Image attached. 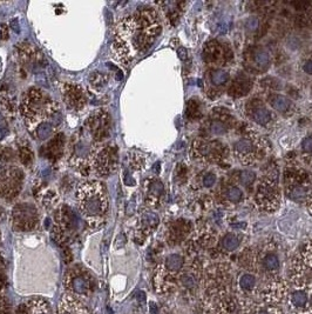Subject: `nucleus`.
<instances>
[{
	"mask_svg": "<svg viewBox=\"0 0 312 314\" xmlns=\"http://www.w3.org/2000/svg\"><path fill=\"white\" fill-rule=\"evenodd\" d=\"M161 31L160 18L153 8H143L126 17L115 31L112 45L114 59L122 65H129L153 46Z\"/></svg>",
	"mask_w": 312,
	"mask_h": 314,
	"instance_id": "obj_1",
	"label": "nucleus"
},
{
	"mask_svg": "<svg viewBox=\"0 0 312 314\" xmlns=\"http://www.w3.org/2000/svg\"><path fill=\"white\" fill-rule=\"evenodd\" d=\"M59 105L44 89L32 87L26 92L20 104V112L30 131H38L45 122L57 114Z\"/></svg>",
	"mask_w": 312,
	"mask_h": 314,
	"instance_id": "obj_2",
	"label": "nucleus"
},
{
	"mask_svg": "<svg viewBox=\"0 0 312 314\" xmlns=\"http://www.w3.org/2000/svg\"><path fill=\"white\" fill-rule=\"evenodd\" d=\"M75 200L87 223H98L108 212V193L106 185L99 180H87L79 185Z\"/></svg>",
	"mask_w": 312,
	"mask_h": 314,
	"instance_id": "obj_3",
	"label": "nucleus"
},
{
	"mask_svg": "<svg viewBox=\"0 0 312 314\" xmlns=\"http://www.w3.org/2000/svg\"><path fill=\"white\" fill-rule=\"evenodd\" d=\"M184 258L180 254H171L157 267L155 278V287L157 292H170L176 285H180V276L183 271Z\"/></svg>",
	"mask_w": 312,
	"mask_h": 314,
	"instance_id": "obj_4",
	"label": "nucleus"
},
{
	"mask_svg": "<svg viewBox=\"0 0 312 314\" xmlns=\"http://www.w3.org/2000/svg\"><path fill=\"white\" fill-rule=\"evenodd\" d=\"M232 151H234L235 158L242 165L250 166L258 159L262 158L265 152V145L254 130H249L246 131V134L235 142Z\"/></svg>",
	"mask_w": 312,
	"mask_h": 314,
	"instance_id": "obj_5",
	"label": "nucleus"
},
{
	"mask_svg": "<svg viewBox=\"0 0 312 314\" xmlns=\"http://www.w3.org/2000/svg\"><path fill=\"white\" fill-rule=\"evenodd\" d=\"M79 228V221L75 212L69 206H60L54 213L53 235L59 244L67 245Z\"/></svg>",
	"mask_w": 312,
	"mask_h": 314,
	"instance_id": "obj_6",
	"label": "nucleus"
},
{
	"mask_svg": "<svg viewBox=\"0 0 312 314\" xmlns=\"http://www.w3.org/2000/svg\"><path fill=\"white\" fill-rule=\"evenodd\" d=\"M112 130V117L106 110H98L87 118L83 132L89 137L94 146L102 144Z\"/></svg>",
	"mask_w": 312,
	"mask_h": 314,
	"instance_id": "obj_7",
	"label": "nucleus"
},
{
	"mask_svg": "<svg viewBox=\"0 0 312 314\" xmlns=\"http://www.w3.org/2000/svg\"><path fill=\"white\" fill-rule=\"evenodd\" d=\"M24 173L19 167L12 165L0 166V197L12 201L21 192Z\"/></svg>",
	"mask_w": 312,
	"mask_h": 314,
	"instance_id": "obj_8",
	"label": "nucleus"
},
{
	"mask_svg": "<svg viewBox=\"0 0 312 314\" xmlns=\"http://www.w3.org/2000/svg\"><path fill=\"white\" fill-rule=\"evenodd\" d=\"M255 203L260 207V209L266 212H272L279 207L280 190L274 178L264 176L258 183L255 193Z\"/></svg>",
	"mask_w": 312,
	"mask_h": 314,
	"instance_id": "obj_9",
	"label": "nucleus"
},
{
	"mask_svg": "<svg viewBox=\"0 0 312 314\" xmlns=\"http://www.w3.org/2000/svg\"><path fill=\"white\" fill-rule=\"evenodd\" d=\"M119 164L117 148L114 145H106L100 147L93 154L92 172L98 176H108L113 174Z\"/></svg>",
	"mask_w": 312,
	"mask_h": 314,
	"instance_id": "obj_10",
	"label": "nucleus"
},
{
	"mask_svg": "<svg viewBox=\"0 0 312 314\" xmlns=\"http://www.w3.org/2000/svg\"><path fill=\"white\" fill-rule=\"evenodd\" d=\"M226 153L227 147L217 140H195L192 146V157L202 162H216Z\"/></svg>",
	"mask_w": 312,
	"mask_h": 314,
	"instance_id": "obj_11",
	"label": "nucleus"
},
{
	"mask_svg": "<svg viewBox=\"0 0 312 314\" xmlns=\"http://www.w3.org/2000/svg\"><path fill=\"white\" fill-rule=\"evenodd\" d=\"M65 286L69 292L78 296H88L93 290V279L89 272L81 266H74L67 271Z\"/></svg>",
	"mask_w": 312,
	"mask_h": 314,
	"instance_id": "obj_12",
	"label": "nucleus"
},
{
	"mask_svg": "<svg viewBox=\"0 0 312 314\" xmlns=\"http://www.w3.org/2000/svg\"><path fill=\"white\" fill-rule=\"evenodd\" d=\"M39 213L34 205L16 204L12 211V225L16 231H32L38 226Z\"/></svg>",
	"mask_w": 312,
	"mask_h": 314,
	"instance_id": "obj_13",
	"label": "nucleus"
},
{
	"mask_svg": "<svg viewBox=\"0 0 312 314\" xmlns=\"http://www.w3.org/2000/svg\"><path fill=\"white\" fill-rule=\"evenodd\" d=\"M61 93L64 102L69 110L80 111L85 107L87 103L85 89L78 84H64L61 86Z\"/></svg>",
	"mask_w": 312,
	"mask_h": 314,
	"instance_id": "obj_14",
	"label": "nucleus"
},
{
	"mask_svg": "<svg viewBox=\"0 0 312 314\" xmlns=\"http://www.w3.org/2000/svg\"><path fill=\"white\" fill-rule=\"evenodd\" d=\"M57 314H88V311L82 301L69 294H65L59 302Z\"/></svg>",
	"mask_w": 312,
	"mask_h": 314,
	"instance_id": "obj_15",
	"label": "nucleus"
},
{
	"mask_svg": "<svg viewBox=\"0 0 312 314\" xmlns=\"http://www.w3.org/2000/svg\"><path fill=\"white\" fill-rule=\"evenodd\" d=\"M164 194V184L157 179H151L147 181V186H146V201L149 206L157 207L161 204L162 198Z\"/></svg>",
	"mask_w": 312,
	"mask_h": 314,
	"instance_id": "obj_16",
	"label": "nucleus"
},
{
	"mask_svg": "<svg viewBox=\"0 0 312 314\" xmlns=\"http://www.w3.org/2000/svg\"><path fill=\"white\" fill-rule=\"evenodd\" d=\"M65 137L64 134H58L52 140H49L41 151V154L52 161H57L64 153Z\"/></svg>",
	"mask_w": 312,
	"mask_h": 314,
	"instance_id": "obj_17",
	"label": "nucleus"
},
{
	"mask_svg": "<svg viewBox=\"0 0 312 314\" xmlns=\"http://www.w3.org/2000/svg\"><path fill=\"white\" fill-rule=\"evenodd\" d=\"M249 112L250 117L254 120L256 124L261 126H266L272 120V114L265 106L261 102H252L250 103Z\"/></svg>",
	"mask_w": 312,
	"mask_h": 314,
	"instance_id": "obj_18",
	"label": "nucleus"
},
{
	"mask_svg": "<svg viewBox=\"0 0 312 314\" xmlns=\"http://www.w3.org/2000/svg\"><path fill=\"white\" fill-rule=\"evenodd\" d=\"M26 314H52L49 302L44 299H32L26 304Z\"/></svg>",
	"mask_w": 312,
	"mask_h": 314,
	"instance_id": "obj_19",
	"label": "nucleus"
},
{
	"mask_svg": "<svg viewBox=\"0 0 312 314\" xmlns=\"http://www.w3.org/2000/svg\"><path fill=\"white\" fill-rule=\"evenodd\" d=\"M157 225H159V217H157L155 213L150 211L146 212L141 218V227H140V231H141V233L147 235L148 233H150L151 231H154Z\"/></svg>",
	"mask_w": 312,
	"mask_h": 314,
	"instance_id": "obj_20",
	"label": "nucleus"
},
{
	"mask_svg": "<svg viewBox=\"0 0 312 314\" xmlns=\"http://www.w3.org/2000/svg\"><path fill=\"white\" fill-rule=\"evenodd\" d=\"M270 104H271L274 110L280 112V113H285L291 107V102L284 95H274L272 99L270 100Z\"/></svg>",
	"mask_w": 312,
	"mask_h": 314,
	"instance_id": "obj_21",
	"label": "nucleus"
},
{
	"mask_svg": "<svg viewBox=\"0 0 312 314\" xmlns=\"http://www.w3.org/2000/svg\"><path fill=\"white\" fill-rule=\"evenodd\" d=\"M300 262L305 266L306 270L311 273L312 276V243L308 244L300 254Z\"/></svg>",
	"mask_w": 312,
	"mask_h": 314,
	"instance_id": "obj_22",
	"label": "nucleus"
},
{
	"mask_svg": "<svg viewBox=\"0 0 312 314\" xmlns=\"http://www.w3.org/2000/svg\"><path fill=\"white\" fill-rule=\"evenodd\" d=\"M18 156L19 159H20L25 166H30L33 162V152L32 150H31V147L27 146V145H25V146H19Z\"/></svg>",
	"mask_w": 312,
	"mask_h": 314,
	"instance_id": "obj_23",
	"label": "nucleus"
},
{
	"mask_svg": "<svg viewBox=\"0 0 312 314\" xmlns=\"http://www.w3.org/2000/svg\"><path fill=\"white\" fill-rule=\"evenodd\" d=\"M240 245V240H238L237 235L229 233L224 235V238L222 239V246L227 249V251H235L236 248Z\"/></svg>",
	"mask_w": 312,
	"mask_h": 314,
	"instance_id": "obj_24",
	"label": "nucleus"
},
{
	"mask_svg": "<svg viewBox=\"0 0 312 314\" xmlns=\"http://www.w3.org/2000/svg\"><path fill=\"white\" fill-rule=\"evenodd\" d=\"M229 80V73L223 70H216L212 73V83L216 86H222Z\"/></svg>",
	"mask_w": 312,
	"mask_h": 314,
	"instance_id": "obj_25",
	"label": "nucleus"
},
{
	"mask_svg": "<svg viewBox=\"0 0 312 314\" xmlns=\"http://www.w3.org/2000/svg\"><path fill=\"white\" fill-rule=\"evenodd\" d=\"M255 284H256V279L254 276H251V274H244V276H242V278L240 279L241 288L243 291H246V292L251 291L252 288L255 287Z\"/></svg>",
	"mask_w": 312,
	"mask_h": 314,
	"instance_id": "obj_26",
	"label": "nucleus"
},
{
	"mask_svg": "<svg viewBox=\"0 0 312 314\" xmlns=\"http://www.w3.org/2000/svg\"><path fill=\"white\" fill-rule=\"evenodd\" d=\"M255 63L260 67H268L270 64L269 53L264 50H260L255 53Z\"/></svg>",
	"mask_w": 312,
	"mask_h": 314,
	"instance_id": "obj_27",
	"label": "nucleus"
},
{
	"mask_svg": "<svg viewBox=\"0 0 312 314\" xmlns=\"http://www.w3.org/2000/svg\"><path fill=\"white\" fill-rule=\"evenodd\" d=\"M264 267L269 271H275L277 270L278 266H279V260H278V257L276 254H268L265 258H264Z\"/></svg>",
	"mask_w": 312,
	"mask_h": 314,
	"instance_id": "obj_28",
	"label": "nucleus"
},
{
	"mask_svg": "<svg viewBox=\"0 0 312 314\" xmlns=\"http://www.w3.org/2000/svg\"><path fill=\"white\" fill-rule=\"evenodd\" d=\"M89 81H91L92 86L93 87H99L101 88L102 86H105L107 84V77L106 74H102V73H98V72H95V73H92L91 74V78H89Z\"/></svg>",
	"mask_w": 312,
	"mask_h": 314,
	"instance_id": "obj_29",
	"label": "nucleus"
},
{
	"mask_svg": "<svg viewBox=\"0 0 312 314\" xmlns=\"http://www.w3.org/2000/svg\"><path fill=\"white\" fill-rule=\"evenodd\" d=\"M240 180L244 186H249V185L254 184L256 180V174L252 171L244 170L240 173Z\"/></svg>",
	"mask_w": 312,
	"mask_h": 314,
	"instance_id": "obj_30",
	"label": "nucleus"
},
{
	"mask_svg": "<svg viewBox=\"0 0 312 314\" xmlns=\"http://www.w3.org/2000/svg\"><path fill=\"white\" fill-rule=\"evenodd\" d=\"M210 131L213 133L218 134V136H223V134H226L228 132V126L224 122L216 120V122H213L210 124Z\"/></svg>",
	"mask_w": 312,
	"mask_h": 314,
	"instance_id": "obj_31",
	"label": "nucleus"
},
{
	"mask_svg": "<svg viewBox=\"0 0 312 314\" xmlns=\"http://www.w3.org/2000/svg\"><path fill=\"white\" fill-rule=\"evenodd\" d=\"M227 197H228V199H229V200L237 203V201H240L241 199L243 198V192H242V190L238 189V187L232 186L228 190Z\"/></svg>",
	"mask_w": 312,
	"mask_h": 314,
	"instance_id": "obj_32",
	"label": "nucleus"
},
{
	"mask_svg": "<svg viewBox=\"0 0 312 314\" xmlns=\"http://www.w3.org/2000/svg\"><path fill=\"white\" fill-rule=\"evenodd\" d=\"M302 151L305 154H312V136L306 137L302 141Z\"/></svg>",
	"mask_w": 312,
	"mask_h": 314,
	"instance_id": "obj_33",
	"label": "nucleus"
},
{
	"mask_svg": "<svg viewBox=\"0 0 312 314\" xmlns=\"http://www.w3.org/2000/svg\"><path fill=\"white\" fill-rule=\"evenodd\" d=\"M216 175L213 174V173H208L203 176V185L204 187H207V189H210V187H213V185L216 184Z\"/></svg>",
	"mask_w": 312,
	"mask_h": 314,
	"instance_id": "obj_34",
	"label": "nucleus"
},
{
	"mask_svg": "<svg viewBox=\"0 0 312 314\" xmlns=\"http://www.w3.org/2000/svg\"><path fill=\"white\" fill-rule=\"evenodd\" d=\"M13 154L10 150L4 147H0V160L1 161H8V159H12Z\"/></svg>",
	"mask_w": 312,
	"mask_h": 314,
	"instance_id": "obj_35",
	"label": "nucleus"
},
{
	"mask_svg": "<svg viewBox=\"0 0 312 314\" xmlns=\"http://www.w3.org/2000/svg\"><path fill=\"white\" fill-rule=\"evenodd\" d=\"M246 29L250 30V31H254L258 27V19L256 18V17H250L248 19V21H246Z\"/></svg>",
	"mask_w": 312,
	"mask_h": 314,
	"instance_id": "obj_36",
	"label": "nucleus"
},
{
	"mask_svg": "<svg viewBox=\"0 0 312 314\" xmlns=\"http://www.w3.org/2000/svg\"><path fill=\"white\" fill-rule=\"evenodd\" d=\"M255 314H279L277 313L276 308H260L256 311Z\"/></svg>",
	"mask_w": 312,
	"mask_h": 314,
	"instance_id": "obj_37",
	"label": "nucleus"
},
{
	"mask_svg": "<svg viewBox=\"0 0 312 314\" xmlns=\"http://www.w3.org/2000/svg\"><path fill=\"white\" fill-rule=\"evenodd\" d=\"M303 71H304L306 74L312 75V60H308L303 64Z\"/></svg>",
	"mask_w": 312,
	"mask_h": 314,
	"instance_id": "obj_38",
	"label": "nucleus"
},
{
	"mask_svg": "<svg viewBox=\"0 0 312 314\" xmlns=\"http://www.w3.org/2000/svg\"><path fill=\"white\" fill-rule=\"evenodd\" d=\"M178 54L181 60H185V59H187V57H188L187 50H185L184 47H180V49L178 50Z\"/></svg>",
	"mask_w": 312,
	"mask_h": 314,
	"instance_id": "obj_39",
	"label": "nucleus"
},
{
	"mask_svg": "<svg viewBox=\"0 0 312 314\" xmlns=\"http://www.w3.org/2000/svg\"><path fill=\"white\" fill-rule=\"evenodd\" d=\"M149 312L150 314H159V308H157L155 302H149Z\"/></svg>",
	"mask_w": 312,
	"mask_h": 314,
	"instance_id": "obj_40",
	"label": "nucleus"
},
{
	"mask_svg": "<svg viewBox=\"0 0 312 314\" xmlns=\"http://www.w3.org/2000/svg\"><path fill=\"white\" fill-rule=\"evenodd\" d=\"M0 32H1V38L2 39H7L8 38V30L6 25H2L1 29H0Z\"/></svg>",
	"mask_w": 312,
	"mask_h": 314,
	"instance_id": "obj_41",
	"label": "nucleus"
},
{
	"mask_svg": "<svg viewBox=\"0 0 312 314\" xmlns=\"http://www.w3.org/2000/svg\"><path fill=\"white\" fill-rule=\"evenodd\" d=\"M137 300H139V301L141 302V304H143V302L146 301V294H145V292H142V291H141V292L137 293Z\"/></svg>",
	"mask_w": 312,
	"mask_h": 314,
	"instance_id": "obj_42",
	"label": "nucleus"
},
{
	"mask_svg": "<svg viewBox=\"0 0 312 314\" xmlns=\"http://www.w3.org/2000/svg\"><path fill=\"white\" fill-rule=\"evenodd\" d=\"M309 211L312 214V194L310 195V199H309Z\"/></svg>",
	"mask_w": 312,
	"mask_h": 314,
	"instance_id": "obj_43",
	"label": "nucleus"
},
{
	"mask_svg": "<svg viewBox=\"0 0 312 314\" xmlns=\"http://www.w3.org/2000/svg\"><path fill=\"white\" fill-rule=\"evenodd\" d=\"M294 314H312V311H306V312H297Z\"/></svg>",
	"mask_w": 312,
	"mask_h": 314,
	"instance_id": "obj_44",
	"label": "nucleus"
},
{
	"mask_svg": "<svg viewBox=\"0 0 312 314\" xmlns=\"http://www.w3.org/2000/svg\"><path fill=\"white\" fill-rule=\"evenodd\" d=\"M106 314H113V311H112L111 307H107V312Z\"/></svg>",
	"mask_w": 312,
	"mask_h": 314,
	"instance_id": "obj_45",
	"label": "nucleus"
}]
</instances>
